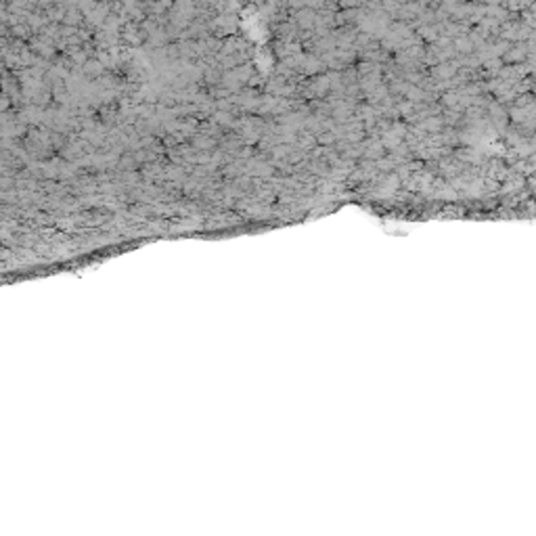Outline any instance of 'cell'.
Returning a JSON list of instances; mask_svg holds the SVG:
<instances>
[{
    "instance_id": "2",
    "label": "cell",
    "mask_w": 536,
    "mask_h": 536,
    "mask_svg": "<svg viewBox=\"0 0 536 536\" xmlns=\"http://www.w3.org/2000/svg\"><path fill=\"white\" fill-rule=\"evenodd\" d=\"M339 3H341L343 9H348V7H356V5H359V0H339Z\"/></svg>"
},
{
    "instance_id": "3",
    "label": "cell",
    "mask_w": 536,
    "mask_h": 536,
    "mask_svg": "<svg viewBox=\"0 0 536 536\" xmlns=\"http://www.w3.org/2000/svg\"><path fill=\"white\" fill-rule=\"evenodd\" d=\"M488 5H498V3H503V0H486Z\"/></svg>"
},
{
    "instance_id": "1",
    "label": "cell",
    "mask_w": 536,
    "mask_h": 536,
    "mask_svg": "<svg viewBox=\"0 0 536 536\" xmlns=\"http://www.w3.org/2000/svg\"><path fill=\"white\" fill-rule=\"evenodd\" d=\"M297 17H300V23H304V26H310V23H312V17H314V11L306 9L304 13H300Z\"/></svg>"
}]
</instances>
